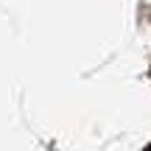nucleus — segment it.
Returning <instances> with one entry per match:
<instances>
[{
	"mask_svg": "<svg viewBox=\"0 0 151 151\" xmlns=\"http://www.w3.org/2000/svg\"><path fill=\"white\" fill-rule=\"evenodd\" d=\"M146 151H151V146H148V148H146Z\"/></svg>",
	"mask_w": 151,
	"mask_h": 151,
	"instance_id": "f257e3e1",
	"label": "nucleus"
}]
</instances>
